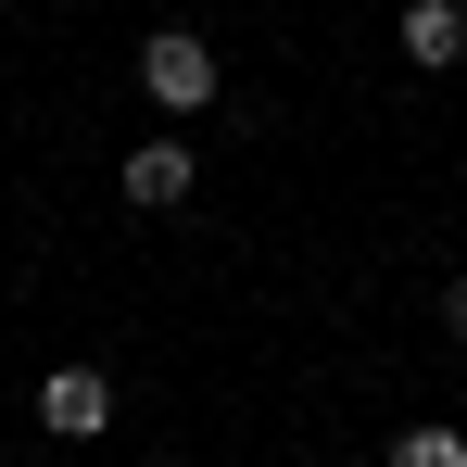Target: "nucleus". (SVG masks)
Returning <instances> with one entry per match:
<instances>
[{"label": "nucleus", "mask_w": 467, "mask_h": 467, "mask_svg": "<svg viewBox=\"0 0 467 467\" xmlns=\"http://www.w3.org/2000/svg\"><path fill=\"white\" fill-rule=\"evenodd\" d=\"M140 88H152L164 114H202V101H215V51H202L190 26H164L152 51H140Z\"/></svg>", "instance_id": "1"}, {"label": "nucleus", "mask_w": 467, "mask_h": 467, "mask_svg": "<svg viewBox=\"0 0 467 467\" xmlns=\"http://www.w3.org/2000/svg\"><path fill=\"white\" fill-rule=\"evenodd\" d=\"M101 417H114V379H101V367H51V379H38V430L101 442Z\"/></svg>", "instance_id": "2"}, {"label": "nucleus", "mask_w": 467, "mask_h": 467, "mask_svg": "<svg viewBox=\"0 0 467 467\" xmlns=\"http://www.w3.org/2000/svg\"><path fill=\"white\" fill-rule=\"evenodd\" d=\"M404 64L417 77H455L467 64V0H404Z\"/></svg>", "instance_id": "3"}, {"label": "nucleus", "mask_w": 467, "mask_h": 467, "mask_svg": "<svg viewBox=\"0 0 467 467\" xmlns=\"http://www.w3.org/2000/svg\"><path fill=\"white\" fill-rule=\"evenodd\" d=\"M127 202H140V215H164V202H190V152H177V140H152V152H127Z\"/></svg>", "instance_id": "4"}, {"label": "nucleus", "mask_w": 467, "mask_h": 467, "mask_svg": "<svg viewBox=\"0 0 467 467\" xmlns=\"http://www.w3.org/2000/svg\"><path fill=\"white\" fill-rule=\"evenodd\" d=\"M391 467H467V442H455V430H404V442H391Z\"/></svg>", "instance_id": "5"}, {"label": "nucleus", "mask_w": 467, "mask_h": 467, "mask_svg": "<svg viewBox=\"0 0 467 467\" xmlns=\"http://www.w3.org/2000/svg\"><path fill=\"white\" fill-rule=\"evenodd\" d=\"M442 328H455V341H467V278H455V291H442Z\"/></svg>", "instance_id": "6"}]
</instances>
